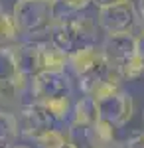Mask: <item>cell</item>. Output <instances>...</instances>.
Segmentation results:
<instances>
[{
  "label": "cell",
  "mask_w": 144,
  "mask_h": 148,
  "mask_svg": "<svg viewBox=\"0 0 144 148\" xmlns=\"http://www.w3.org/2000/svg\"><path fill=\"white\" fill-rule=\"evenodd\" d=\"M136 22H138V12L130 0L117 4V6L101 8L97 12V24L107 36L132 34Z\"/></svg>",
  "instance_id": "6"
},
{
  "label": "cell",
  "mask_w": 144,
  "mask_h": 148,
  "mask_svg": "<svg viewBox=\"0 0 144 148\" xmlns=\"http://www.w3.org/2000/svg\"><path fill=\"white\" fill-rule=\"evenodd\" d=\"M71 121L75 123H87V125H95L99 123V109H97V101L93 97L83 95L81 99L73 103V113H71Z\"/></svg>",
  "instance_id": "11"
},
{
  "label": "cell",
  "mask_w": 144,
  "mask_h": 148,
  "mask_svg": "<svg viewBox=\"0 0 144 148\" xmlns=\"http://www.w3.org/2000/svg\"><path fill=\"white\" fill-rule=\"evenodd\" d=\"M65 136L73 148H111L112 146L103 138L97 123L87 125V123L69 121V125L65 128Z\"/></svg>",
  "instance_id": "10"
},
{
  "label": "cell",
  "mask_w": 144,
  "mask_h": 148,
  "mask_svg": "<svg viewBox=\"0 0 144 148\" xmlns=\"http://www.w3.org/2000/svg\"><path fill=\"white\" fill-rule=\"evenodd\" d=\"M136 56L144 61V32L136 36Z\"/></svg>",
  "instance_id": "17"
},
{
  "label": "cell",
  "mask_w": 144,
  "mask_h": 148,
  "mask_svg": "<svg viewBox=\"0 0 144 148\" xmlns=\"http://www.w3.org/2000/svg\"><path fill=\"white\" fill-rule=\"evenodd\" d=\"M20 134L18 116L0 109V148H12Z\"/></svg>",
  "instance_id": "12"
},
{
  "label": "cell",
  "mask_w": 144,
  "mask_h": 148,
  "mask_svg": "<svg viewBox=\"0 0 144 148\" xmlns=\"http://www.w3.org/2000/svg\"><path fill=\"white\" fill-rule=\"evenodd\" d=\"M32 95L38 103H51L71 97V79L65 71H45L32 81Z\"/></svg>",
  "instance_id": "7"
},
{
  "label": "cell",
  "mask_w": 144,
  "mask_h": 148,
  "mask_svg": "<svg viewBox=\"0 0 144 148\" xmlns=\"http://www.w3.org/2000/svg\"><path fill=\"white\" fill-rule=\"evenodd\" d=\"M40 148H73L69 144L67 136L61 132V130H51L47 132L45 136H42L38 142H36Z\"/></svg>",
  "instance_id": "14"
},
{
  "label": "cell",
  "mask_w": 144,
  "mask_h": 148,
  "mask_svg": "<svg viewBox=\"0 0 144 148\" xmlns=\"http://www.w3.org/2000/svg\"><path fill=\"white\" fill-rule=\"evenodd\" d=\"M12 148H30V146H24V144H14Z\"/></svg>",
  "instance_id": "19"
},
{
  "label": "cell",
  "mask_w": 144,
  "mask_h": 148,
  "mask_svg": "<svg viewBox=\"0 0 144 148\" xmlns=\"http://www.w3.org/2000/svg\"><path fill=\"white\" fill-rule=\"evenodd\" d=\"M49 44L71 56L81 49L97 47V24L87 14H65L57 16L49 30Z\"/></svg>",
  "instance_id": "1"
},
{
  "label": "cell",
  "mask_w": 144,
  "mask_h": 148,
  "mask_svg": "<svg viewBox=\"0 0 144 148\" xmlns=\"http://www.w3.org/2000/svg\"><path fill=\"white\" fill-rule=\"evenodd\" d=\"M122 2H128V0H93V6L97 8H109V6H117V4H122Z\"/></svg>",
  "instance_id": "16"
},
{
  "label": "cell",
  "mask_w": 144,
  "mask_h": 148,
  "mask_svg": "<svg viewBox=\"0 0 144 148\" xmlns=\"http://www.w3.org/2000/svg\"><path fill=\"white\" fill-rule=\"evenodd\" d=\"M14 22L20 34L36 38L51 30L57 20V10L53 0H16L12 8Z\"/></svg>",
  "instance_id": "2"
},
{
  "label": "cell",
  "mask_w": 144,
  "mask_h": 148,
  "mask_svg": "<svg viewBox=\"0 0 144 148\" xmlns=\"http://www.w3.org/2000/svg\"><path fill=\"white\" fill-rule=\"evenodd\" d=\"M101 51L107 57L112 67L121 71L126 63H130L136 57V36L134 34H121V36H105Z\"/></svg>",
  "instance_id": "9"
},
{
  "label": "cell",
  "mask_w": 144,
  "mask_h": 148,
  "mask_svg": "<svg viewBox=\"0 0 144 148\" xmlns=\"http://www.w3.org/2000/svg\"><path fill=\"white\" fill-rule=\"evenodd\" d=\"M142 121H144V113H142Z\"/></svg>",
  "instance_id": "21"
},
{
  "label": "cell",
  "mask_w": 144,
  "mask_h": 148,
  "mask_svg": "<svg viewBox=\"0 0 144 148\" xmlns=\"http://www.w3.org/2000/svg\"><path fill=\"white\" fill-rule=\"evenodd\" d=\"M18 125H20V134L34 140V142H38L42 136H45L51 130H59L57 119L51 114V111L44 103H38V101H32L20 107Z\"/></svg>",
  "instance_id": "4"
},
{
  "label": "cell",
  "mask_w": 144,
  "mask_h": 148,
  "mask_svg": "<svg viewBox=\"0 0 144 148\" xmlns=\"http://www.w3.org/2000/svg\"><path fill=\"white\" fill-rule=\"evenodd\" d=\"M124 148H144V132H134L128 140L122 142Z\"/></svg>",
  "instance_id": "15"
},
{
  "label": "cell",
  "mask_w": 144,
  "mask_h": 148,
  "mask_svg": "<svg viewBox=\"0 0 144 148\" xmlns=\"http://www.w3.org/2000/svg\"><path fill=\"white\" fill-rule=\"evenodd\" d=\"M56 2L57 16H65V14H81L89 4H93V0H53Z\"/></svg>",
  "instance_id": "13"
},
{
  "label": "cell",
  "mask_w": 144,
  "mask_h": 148,
  "mask_svg": "<svg viewBox=\"0 0 144 148\" xmlns=\"http://www.w3.org/2000/svg\"><path fill=\"white\" fill-rule=\"evenodd\" d=\"M4 14H6V12H4V8H2V4H0V18H2Z\"/></svg>",
  "instance_id": "20"
},
{
  "label": "cell",
  "mask_w": 144,
  "mask_h": 148,
  "mask_svg": "<svg viewBox=\"0 0 144 148\" xmlns=\"http://www.w3.org/2000/svg\"><path fill=\"white\" fill-rule=\"evenodd\" d=\"M28 87H32V81L20 73L14 57V49L0 47V105L18 107Z\"/></svg>",
  "instance_id": "3"
},
{
  "label": "cell",
  "mask_w": 144,
  "mask_h": 148,
  "mask_svg": "<svg viewBox=\"0 0 144 148\" xmlns=\"http://www.w3.org/2000/svg\"><path fill=\"white\" fill-rule=\"evenodd\" d=\"M136 12H138V24H140V28H142V32H144V0H138Z\"/></svg>",
  "instance_id": "18"
},
{
  "label": "cell",
  "mask_w": 144,
  "mask_h": 148,
  "mask_svg": "<svg viewBox=\"0 0 144 148\" xmlns=\"http://www.w3.org/2000/svg\"><path fill=\"white\" fill-rule=\"evenodd\" d=\"M14 49V57L18 69L26 79L34 81L38 75H42L47 71V49L49 42H20Z\"/></svg>",
  "instance_id": "5"
},
{
  "label": "cell",
  "mask_w": 144,
  "mask_h": 148,
  "mask_svg": "<svg viewBox=\"0 0 144 148\" xmlns=\"http://www.w3.org/2000/svg\"><path fill=\"white\" fill-rule=\"evenodd\" d=\"M97 109H99V121L111 125L112 128L126 125L132 116V97L124 91H117L112 95H107L97 101Z\"/></svg>",
  "instance_id": "8"
}]
</instances>
